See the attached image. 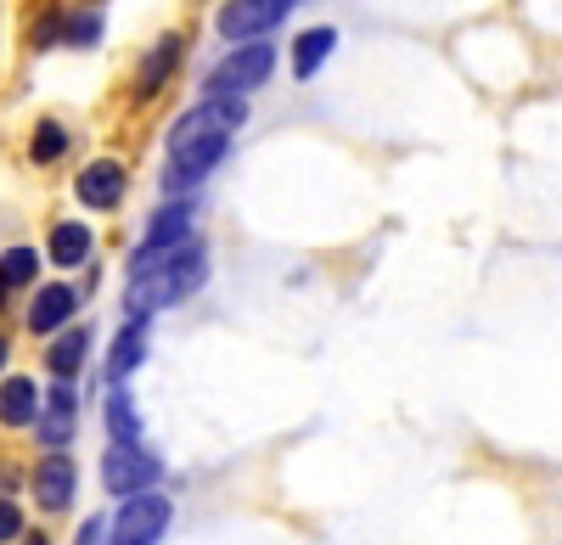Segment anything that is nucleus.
<instances>
[{
	"instance_id": "nucleus-24",
	"label": "nucleus",
	"mask_w": 562,
	"mask_h": 545,
	"mask_svg": "<svg viewBox=\"0 0 562 545\" xmlns=\"http://www.w3.org/2000/svg\"><path fill=\"white\" fill-rule=\"evenodd\" d=\"M0 372H7V338H0Z\"/></svg>"
},
{
	"instance_id": "nucleus-26",
	"label": "nucleus",
	"mask_w": 562,
	"mask_h": 545,
	"mask_svg": "<svg viewBox=\"0 0 562 545\" xmlns=\"http://www.w3.org/2000/svg\"><path fill=\"white\" fill-rule=\"evenodd\" d=\"M0 304H7V282H0Z\"/></svg>"
},
{
	"instance_id": "nucleus-16",
	"label": "nucleus",
	"mask_w": 562,
	"mask_h": 545,
	"mask_svg": "<svg viewBox=\"0 0 562 545\" xmlns=\"http://www.w3.org/2000/svg\"><path fill=\"white\" fill-rule=\"evenodd\" d=\"M90 259V231L85 225H74V219H63L57 231H52V264H85Z\"/></svg>"
},
{
	"instance_id": "nucleus-6",
	"label": "nucleus",
	"mask_w": 562,
	"mask_h": 545,
	"mask_svg": "<svg viewBox=\"0 0 562 545\" xmlns=\"http://www.w3.org/2000/svg\"><path fill=\"white\" fill-rule=\"evenodd\" d=\"M288 7L293 0H231V7L220 12V34L225 39H259L288 18Z\"/></svg>"
},
{
	"instance_id": "nucleus-7",
	"label": "nucleus",
	"mask_w": 562,
	"mask_h": 545,
	"mask_svg": "<svg viewBox=\"0 0 562 545\" xmlns=\"http://www.w3.org/2000/svg\"><path fill=\"white\" fill-rule=\"evenodd\" d=\"M124 186H130V180H124V163H113V158H90L85 169H79V203L85 208H119L124 203Z\"/></svg>"
},
{
	"instance_id": "nucleus-11",
	"label": "nucleus",
	"mask_w": 562,
	"mask_h": 545,
	"mask_svg": "<svg viewBox=\"0 0 562 545\" xmlns=\"http://www.w3.org/2000/svg\"><path fill=\"white\" fill-rule=\"evenodd\" d=\"M74 411H79V405H74V388L57 383L52 399H45V428H40V439L52 444V456H63V444L74 439Z\"/></svg>"
},
{
	"instance_id": "nucleus-17",
	"label": "nucleus",
	"mask_w": 562,
	"mask_h": 545,
	"mask_svg": "<svg viewBox=\"0 0 562 545\" xmlns=\"http://www.w3.org/2000/svg\"><path fill=\"white\" fill-rule=\"evenodd\" d=\"M175 63H180V34H164V39L153 45V63L140 68V96H153V90L175 73Z\"/></svg>"
},
{
	"instance_id": "nucleus-4",
	"label": "nucleus",
	"mask_w": 562,
	"mask_h": 545,
	"mask_svg": "<svg viewBox=\"0 0 562 545\" xmlns=\"http://www.w3.org/2000/svg\"><path fill=\"white\" fill-rule=\"evenodd\" d=\"M164 529H169V501L158 489H147V495H130L124 501L119 523H108V540L113 545H158Z\"/></svg>"
},
{
	"instance_id": "nucleus-15",
	"label": "nucleus",
	"mask_w": 562,
	"mask_h": 545,
	"mask_svg": "<svg viewBox=\"0 0 562 545\" xmlns=\"http://www.w3.org/2000/svg\"><path fill=\"white\" fill-rule=\"evenodd\" d=\"M40 417V394L29 377H12V383H0V422L7 428H29Z\"/></svg>"
},
{
	"instance_id": "nucleus-3",
	"label": "nucleus",
	"mask_w": 562,
	"mask_h": 545,
	"mask_svg": "<svg viewBox=\"0 0 562 545\" xmlns=\"http://www.w3.org/2000/svg\"><path fill=\"white\" fill-rule=\"evenodd\" d=\"M276 68V45L254 39V45H237L214 73H209V96H248L254 84H265Z\"/></svg>"
},
{
	"instance_id": "nucleus-19",
	"label": "nucleus",
	"mask_w": 562,
	"mask_h": 545,
	"mask_svg": "<svg viewBox=\"0 0 562 545\" xmlns=\"http://www.w3.org/2000/svg\"><path fill=\"white\" fill-rule=\"evenodd\" d=\"M108 428H113V444H135V405L124 388L108 394Z\"/></svg>"
},
{
	"instance_id": "nucleus-18",
	"label": "nucleus",
	"mask_w": 562,
	"mask_h": 545,
	"mask_svg": "<svg viewBox=\"0 0 562 545\" xmlns=\"http://www.w3.org/2000/svg\"><path fill=\"white\" fill-rule=\"evenodd\" d=\"M68 152V129L57 124V118H40V129H34V147H29V158L34 163H57Z\"/></svg>"
},
{
	"instance_id": "nucleus-20",
	"label": "nucleus",
	"mask_w": 562,
	"mask_h": 545,
	"mask_svg": "<svg viewBox=\"0 0 562 545\" xmlns=\"http://www.w3.org/2000/svg\"><path fill=\"white\" fill-rule=\"evenodd\" d=\"M34 270H40V259L29 248H7V253H0V282H7V293L23 287V282H34Z\"/></svg>"
},
{
	"instance_id": "nucleus-12",
	"label": "nucleus",
	"mask_w": 562,
	"mask_h": 545,
	"mask_svg": "<svg viewBox=\"0 0 562 545\" xmlns=\"http://www.w3.org/2000/svg\"><path fill=\"white\" fill-rule=\"evenodd\" d=\"M140 360H147V321H130L119 338H113V354H108V377L124 383Z\"/></svg>"
},
{
	"instance_id": "nucleus-23",
	"label": "nucleus",
	"mask_w": 562,
	"mask_h": 545,
	"mask_svg": "<svg viewBox=\"0 0 562 545\" xmlns=\"http://www.w3.org/2000/svg\"><path fill=\"white\" fill-rule=\"evenodd\" d=\"M79 545H113V540H108V523H102V518H90V523L79 529Z\"/></svg>"
},
{
	"instance_id": "nucleus-25",
	"label": "nucleus",
	"mask_w": 562,
	"mask_h": 545,
	"mask_svg": "<svg viewBox=\"0 0 562 545\" xmlns=\"http://www.w3.org/2000/svg\"><path fill=\"white\" fill-rule=\"evenodd\" d=\"M29 545H52V540H45V534H29Z\"/></svg>"
},
{
	"instance_id": "nucleus-1",
	"label": "nucleus",
	"mask_w": 562,
	"mask_h": 545,
	"mask_svg": "<svg viewBox=\"0 0 562 545\" xmlns=\"http://www.w3.org/2000/svg\"><path fill=\"white\" fill-rule=\"evenodd\" d=\"M248 124V102L243 96H209L203 107L180 113L169 129V163H164V192H186L225 158L231 135Z\"/></svg>"
},
{
	"instance_id": "nucleus-22",
	"label": "nucleus",
	"mask_w": 562,
	"mask_h": 545,
	"mask_svg": "<svg viewBox=\"0 0 562 545\" xmlns=\"http://www.w3.org/2000/svg\"><path fill=\"white\" fill-rule=\"evenodd\" d=\"M18 534H23V512H18L12 501H0V545L18 540Z\"/></svg>"
},
{
	"instance_id": "nucleus-8",
	"label": "nucleus",
	"mask_w": 562,
	"mask_h": 545,
	"mask_svg": "<svg viewBox=\"0 0 562 545\" xmlns=\"http://www.w3.org/2000/svg\"><path fill=\"white\" fill-rule=\"evenodd\" d=\"M186 242H192V208H186V203H164V208L147 219V242H140L135 253L164 259V253H175V248H186Z\"/></svg>"
},
{
	"instance_id": "nucleus-14",
	"label": "nucleus",
	"mask_w": 562,
	"mask_h": 545,
	"mask_svg": "<svg viewBox=\"0 0 562 545\" xmlns=\"http://www.w3.org/2000/svg\"><path fill=\"white\" fill-rule=\"evenodd\" d=\"M85 349H90V332H85V327H68V332L52 343V354H45V372H52L57 383H74V372L85 366Z\"/></svg>"
},
{
	"instance_id": "nucleus-5",
	"label": "nucleus",
	"mask_w": 562,
	"mask_h": 545,
	"mask_svg": "<svg viewBox=\"0 0 562 545\" xmlns=\"http://www.w3.org/2000/svg\"><path fill=\"white\" fill-rule=\"evenodd\" d=\"M158 456H147L140 444H108V456H102V484L113 489V495H147L153 484H158Z\"/></svg>"
},
{
	"instance_id": "nucleus-9",
	"label": "nucleus",
	"mask_w": 562,
	"mask_h": 545,
	"mask_svg": "<svg viewBox=\"0 0 562 545\" xmlns=\"http://www.w3.org/2000/svg\"><path fill=\"white\" fill-rule=\"evenodd\" d=\"M74 484H79V473H74L68 456H45V462L34 467V501H40L45 512H68V507H74Z\"/></svg>"
},
{
	"instance_id": "nucleus-10",
	"label": "nucleus",
	"mask_w": 562,
	"mask_h": 545,
	"mask_svg": "<svg viewBox=\"0 0 562 545\" xmlns=\"http://www.w3.org/2000/svg\"><path fill=\"white\" fill-rule=\"evenodd\" d=\"M74 304H79V293H74V287H63V282L40 287V293H34V304H29V332H57V327H68Z\"/></svg>"
},
{
	"instance_id": "nucleus-21",
	"label": "nucleus",
	"mask_w": 562,
	"mask_h": 545,
	"mask_svg": "<svg viewBox=\"0 0 562 545\" xmlns=\"http://www.w3.org/2000/svg\"><path fill=\"white\" fill-rule=\"evenodd\" d=\"M97 34H102V12H79V18L63 29V39H68V45H90Z\"/></svg>"
},
{
	"instance_id": "nucleus-2",
	"label": "nucleus",
	"mask_w": 562,
	"mask_h": 545,
	"mask_svg": "<svg viewBox=\"0 0 562 545\" xmlns=\"http://www.w3.org/2000/svg\"><path fill=\"white\" fill-rule=\"evenodd\" d=\"M130 293H124V309H130V321H140V315H153L164 304H180L186 293H198L203 276H209V253L203 242H186L164 259H147V253H135L130 259Z\"/></svg>"
},
{
	"instance_id": "nucleus-13",
	"label": "nucleus",
	"mask_w": 562,
	"mask_h": 545,
	"mask_svg": "<svg viewBox=\"0 0 562 545\" xmlns=\"http://www.w3.org/2000/svg\"><path fill=\"white\" fill-rule=\"evenodd\" d=\"M333 45H338V29H304L299 39H293V73L299 79H310V73H321V63L333 57Z\"/></svg>"
}]
</instances>
